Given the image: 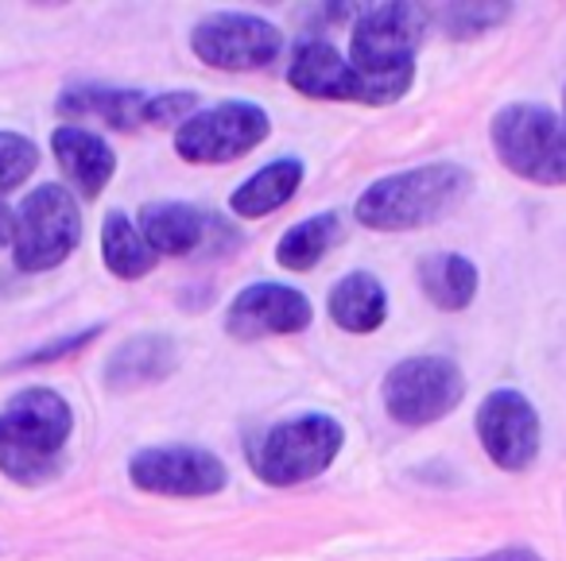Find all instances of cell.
<instances>
[{
    "label": "cell",
    "mask_w": 566,
    "mask_h": 561,
    "mask_svg": "<svg viewBox=\"0 0 566 561\" xmlns=\"http://www.w3.org/2000/svg\"><path fill=\"white\" fill-rule=\"evenodd\" d=\"M509 12V4H442V9H434L431 20L450 40H470V35L485 32V28L504 24Z\"/></svg>",
    "instance_id": "obj_23"
},
{
    "label": "cell",
    "mask_w": 566,
    "mask_h": 561,
    "mask_svg": "<svg viewBox=\"0 0 566 561\" xmlns=\"http://www.w3.org/2000/svg\"><path fill=\"white\" fill-rule=\"evenodd\" d=\"M179 364V349L167 334H140L125 341L105 364V383L117 391L144 388V383L167 380Z\"/></svg>",
    "instance_id": "obj_16"
},
{
    "label": "cell",
    "mask_w": 566,
    "mask_h": 561,
    "mask_svg": "<svg viewBox=\"0 0 566 561\" xmlns=\"http://www.w3.org/2000/svg\"><path fill=\"white\" fill-rule=\"evenodd\" d=\"M408 74H365L342 55L334 43L307 40L292 51V63H287V82L292 89H300L303 97H315V102H357V105H392L400 102L411 89Z\"/></svg>",
    "instance_id": "obj_5"
},
{
    "label": "cell",
    "mask_w": 566,
    "mask_h": 561,
    "mask_svg": "<svg viewBox=\"0 0 566 561\" xmlns=\"http://www.w3.org/2000/svg\"><path fill=\"white\" fill-rule=\"evenodd\" d=\"M326 310H331L334 326H342L346 334H377L388 321L385 283L369 272H349L331 287Z\"/></svg>",
    "instance_id": "obj_17"
},
{
    "label": "cell",
    "mask_w": 566,
    "mask_h": 561,
    "mask_svg": "<svg viewBox=\"0 0 566 561\" xmlns=\"http://www.w3.org/2000/svg\"><path fill=\"white\" fill-rule=\"evenodd\" d=\"M74 430V411L59 391L24 388L0 411V473L17 484L48 480Z\"/></svg>",
    "instance_id": "obj_2"
},
{
    "label": "cell",
    "mask_w": 566,
    "mask_h": 561,
    "mask_svg": "<svg viewBox=\"0 0 566 561\" xmlns=\"http://www.w3.org/2000/svg\"><path fill=\"white\" fill-rule=\"evenodd\" d=\"M478 264L462 252H431L419 260V290L439 310H465L478 298Z\"/></svg>",
    "instance_id": "obj_19"
},
{
    "label": "cell",
    "mask_w": 566,
    "mask_h": 561,
    "mask_svg": "<svg viewBox=\"0 0 566 561\" xmlns=\"http://www.w3.org/2000/svg\"><path fill=\"white\" fill-rule=\"evenodd\" d=\"M12 229H17V213L0 202V248H4V244H12Z\"/></svg>",
    "instance_id": "obj_28"
},
{
    "label": "cell",
    "mask_w": 566,
    "mask_h": 561,
    "mask_svg": "<svg viewBox=\"0 0 566 561\" xmlns=\"http://www.w3.org/2000/svg\"><path fill=\"white\" fill-rule=\"evenodd\" d=\"M346 430L331 414H295L275 426H268L249 445V465L272 488H292V484L315 480L334 465Z\"/></svg>",
    "instance_id": "obj_3"
},
{
    "label": "cell",
    "mask_w": 566,
    "mask_h": 561,
    "mask_svg": "<svg viewBox=\"0 0 566 561\" xmlns=\"http://www.w3.org/2000/svg\"><path fill=\"white\" fill-rule=\"evenodd\" d=\"M431 17L419 4H373L357 17L349 35V63L365 74L416 71V51L423 47Z\"/></svg>",
    "instance_id": "obj_8"
},
{
    "label": "cell",
    "mask_w": 566,
    "mask_h": 561,
    "mask_svg": "<svg viewBox=\"0 0 566 561\" xmlns=\"http://www.w3.org/2000/svg\"><path fill=\"white\" fill-rule=\"evenodd\" d=\"M489 140L516 179L539 187L566 182V120L547 105H504L489 125Z\"/></svg>",
    "instance_id": "obj_4"
},
{
    "label": "cell",
    "mask_w": 566,
    "mask_h": 561,
    "mask_svg": "<svg viewBox=\"0 0 566 561\" xmlns=\"http://www.w3.org/2000/svg\"><path fill=\"white\" fill-rule=\"evenodd\" d=\"M195 105H198V94H187V89H179V94H164V97H148V105H144V125L182 128L190 117H195Z\"/></svg>",
    "instance_id": "obj_25"
},
{
    "label": "cell",
    "mask_w": 566,
    "mask_h": 561,
    "mask_svg": "<svg viewBox=\"0 0 566 561\" xmlns=\"http://www.w3.org/2000/svg\"><path fill=\"white\" fill-rule=\"evenodd\" d=\"M190 51L213 71H264L283 55V32L249 12H213L190 32Z\"/></svg>",
    "instance_id": "obj_10"
},
{
    "label": "cell",
    "mask_w": 566,
    "mask_h": 561,
    "mask_svg": "<svg viewBox=\"0 0 566 561\" xmlns=\"http://www.w3.org/2000/svg\"><path fill=\"white\" fill-rule=\"evenodd\" d=\"M82 241V210L59 182H43L20 202L12 229V260L20 272H51L66 264Z\"/></svg>",
    "instance_id": "obj_6"
},
{
    "label": "cell",
    "mask_w": 566,
    "mask_h": 561,
    "mask_svg": "<svg viewBox=\"0 0 566 561\" xmlns=\"http://www.w3.org/2000/svg\"><path fill=\"white\" fill-rule=\"evenodd\" d=\"M465 561H543V558L535 550H527V546H509V550L485 553V558H465Z\"/></svg>",
    "instance_id": "obj_27"
},
{
    "label": "cell",
    "mask_w": 566,
    "mask_h": 561,
    "mask_svg": "<svg viewBox=\"0 0 566 561\" xmlns=\"http://www.w3.org/2000/svg\"><path fill=\"white\" fill-rule=\"evenodd\" d=\"M311 318H315V306L303 290L283 283H252L229 303L226 329L237 341H260V337L303 334Z\"/></svg>",
    "instance_id": "obj_13"
},
{
    "label": "cell",
    "mask_w": 566,
    "mask_h": 561,
    "mask_svg": "<svg viewBox=\"0 0 566 561\" xmlns=\"http://www.w3.org/2000/svg\"><path fill=\"white\" fill-rule=\"evenodd\" d=\"M380 399L400 426H431L465 399V375L450 357L423 352L388 368Z\"/></svg>",
    "instance_id": "obj_7"
},
{
    "label": "cell",
    "mask_w": 566,
    "mask_h": 561,
    "mask_svg": "<svg viewBox=\"0 0 566 561\" xmlns=\"http://www.w3.org/2000/svg\"><path fill=\"white\" fill-rule=\"evenodd\" d=\"M97 337H102V326H86V329H78V334L59 337V341L43 345V349H32L28 357L17 360V368H24V364H48V360H59V357H74V352H82L86 345H94Z\"/></svg>",
    "instance_id": "obj_26"
},
{
    "label": "cell",
    "mask_w": 566,
    "mask_h": 561,
    "mask_svg": "<svg viewBox=\"0 0 566 561\" xmlns=\"http://www.w3.org/2000/svg\"><path fill=\"white\" fill-rule=\"evenodd\" d=\"M51 151H55V163H59V171L66 174V182H71L82 198H90V202L109 187L113 171H117V151L97 133H86V128H78V125L55 128Z\"/></svg>",
    "instance_id": "obj_14"
},
{
    "label": "cell",
    "mask_w": 566,
    "mask_h": 561,
    "mask_svg": "<svg viewBox=\"0 0 566 561\" xmlns=\"http://www.w3.org/2000/svg\"><path fill=\"white\" fill-rule=\"evenodd\" d=\"M473 190V174L458 163H423L385 174L357 198L354 218L377 233H411L442 221Z\"/></svg>",
    "instance_id": "obj_1"
},
{
    "label": "cell",
    "mask_w": 566,
    "mask_h": 561,
    "mask_svg": "<svg viewBox=\"0 0 566 561\" xmlns=\"http://www.w3.org/2000/svg\"><path fill=\"white\" fill-rule=\"evenodd\" d=\"M338 233H342L338 213H315V218L300 221V225H292L280 236L275 260H280V267H287V272H311V267L334 248Z\"/></svg>",
    "instance_id": "obj_22"
},
{
    "label": "cell",
    "mask_w": 566,
    "mask_h": 561,
    "mask_svg": "<svg viewBox=\"0 0 566 561\" xmlns=\"http://www.w3.org/2000/svg\"><path fill=\"white\" fill-rule=\"evenodd\" d=\"M272 120L256 102H221L175 128V156L182 163H233L268 140Z\"/></svg>",
    "instance_id": "obj_9"
},
{
    "label": "cell",
    "mask_w": 566,
    "mask_h": 561,
    "mask_svg": "<svg viewBox=\"0 0 566 561\" xmlns=\"http://www.w3.org/2000/svg\"><path fill=\"white\" fill-rule=\"evenodd\" d=\"M102 260L117 279H140L156 267V252L148 248L136 221H128V213L120 210L105 213L102 221Z\"/></svg>",
    "instance_id": "obj_21"
},
{
    "label": "cell",
    "mask_w": 566,
    "mask_h": 561,
    "mask_svg": "<svg viewBox=\"0 0 566 561\" xmlns=\"http://www.w3.org/2000/svg\"><path fill=\"white\" fill-rule=\"evenodd\" d=\"M144 105H148V97L136 94V89H109V86H90V82L66 86L59 94V113L63 117H94L105 120L109 128H117V133L144 128Z\"/></svg>",
    "instance_id": "obj_18"
},
{
    "label": "cell",
    "mask_w": 566,
    "mask_h": 561,
    "mask_svg": "<svg viewBox=\"0 0 566 561\" xmlns=\"http://www.w3.org/2000/svg\"><path fill=\"white\" fill-rule=\"evenodd\" d=\"M478 437L496 468L524 473L539 457V411L516 388H496L478 406Z\"/></svg>",
    "instance_id": "obj_12"
},
{
    "label": "cell",
    "mask_w": 566,
    "mask_h": 561,
    "mask_svg": "<svg viewBox=\"0 0 566 561\" xmlns=\"http://www.w3.org/2000/svg\"><path fill=\"white\" fill-rule=\"evenodd\" d=\"M303 182V163L300 159H272L268 167H260L252 179H244L229 198V210L244 221H260L268 213H275L280 205H287L295 198Z\"/></svg>",
    "instance_id": "obj_20"
},
{
    "label": "cell",
    "mask_w": 566,
    "mask_h": 561,
    "mask_svg": "<svg viewBox=\"0 0 566 561\" xmlns=\"http://www.w3.org/2000/svg\"><path fill=\"white\" fill-rule=\"evenodd\" d=\"M148 248L159 256H190L210 236V218L187 202H148L136 221Z\"/></svg>",
    "instance_id": "obj_15"
},
{
    "label": "cell",
    "mask_w": 566,
    "mask_h": 561,
    "mask_svg": "<svg viewBox=\"0 0 566 561\" xmlns=\"http://www.w3.org/2000/svg\"><path fill=\"white\" fill-rule=\"evenodd\" d=\"M128 480L151 496L198 499L226 488L229 473L202 445H144L128 461Z\"/></svg>",
    "instance_id": "obj_11"
},
{
    "label": "cell",
    "mask_w": 566,
    "mask_h": 561,
    "mask_svg": "<svg viewBox=\"0 0 566 561\" xmlns=\"http://www.w3.org/2000/svg\"><path fill=\"white\" fill-rule=\"evenodd\" d=\"M563 120H566V89H563Z\"/></svg>",
    "instance_id": "obj_29"
},
{
    "label": "cell",
    "mask_w": 566,
    "mask_h": 561,
    "mask_svg": "<svg viewBox=\"0 0 566 561\" xmlns=\"http://www.w3.org/2000/svg\"><path fill=\"white\" fill-rule=\"evenodd\" d=\"M40 167V148L24 133H0V194L17 190Z\"/></svg>",
    "instance_id": "obj_24"
}]
</instances>
